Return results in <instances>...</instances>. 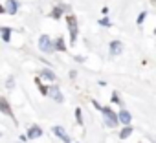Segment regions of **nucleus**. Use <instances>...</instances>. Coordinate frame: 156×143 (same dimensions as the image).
I'll return each instance as SVG.
<instances>
[{"label": "nucleus", "mask_w": 156, "mask_h": 143, "mask_svg": "<svg viewBox=\"0 0 156 143\" xmlns=\"http://www.w3.org/2000/svg\"><path fill=\"white\" fill-rule=\"evenodd\" d=\"M66 24H68V31H70V40L75 42L77 33H79V28H77V19L73 15H68L66 17Z\"/></svg>", "instance_id": "1"}, {"label": "nucleus", "mask_w": 156, "mask_h": 143, "mask_svg": "<svg viewBox=\"0 0 156 143\" xmlns=\"http://www.w3.org/2000/svg\"><path fill=\"white\" fill-rule=\"evenodd\" d=\"M99 110L103 112L105 123H107L108 127H116V125H118V116L112 112V108H108V106H99Z\"/></svg>", "instance_id": "2"}, {"label": "nucleus", "mask_w": 156, "mask_h": 143, "mask_svg": "<svg viewBox=\"0 0 156 143\" xmlns=\"http://www.w3.org/2000/svg\"><path fill=\"white\" fill-rule=\"evenodd\" d=\"M39 50H41L42 53H50V51L53 50V42L50 40L48 35H41V39H39Z\"/></svg>", "instance_id": "3"}, {"label": "nucleus", "mask_w": 156, "mask_h": 143, "mask_svg": "<svg viewBox=\"0 0 156 143\" xmlns=\"http://www.w3.org/2000/svg\"><path fill=\"white\" fill-rule=\"evenodd\" d=\"M0 112L9 116V117H13V110H11V106H9V103H8L6 97H0Z\"/></svg>", "instance_id": "4"}, {"label": "nucleus", "mask_w": 156, "mask_h": 143, "mask_svg": "<svg viewBox=\"0 0 156 143\" xmlns=\"http://www.w3.org/2000/svg\"><path fill=\"white\" fill-rule=\"evenodd\" d=\"M51 130H53V134H55V136H59L64 143H70V136L64 132V128H62V127H53Z\"/></svg>", "instance_id": "5"}, {"label": "nucleus", "mask_w": 156, "mask_h": 143, "mask_svg": "<svg viewBox=\"0 0 156 143\" xmlns=\"http://www.w3.org/2000/svg\"><path fill=\"white\" fill-rule=\"evenodd\" d=\"M121 51H123V42H119V40L110 42V53L112 55H119Z\"/></svg>", "instance_id": "6"}, {"label": "nucleus", "mask_w": 156, "mask_h": 143, "mask_svg": "<svg viewBox=\"0 0 156 143\" xmlns=\"http://www.w3.org/2000/svg\"><path fill=\"white\" fill-rule=\"evenodd\" d=\"M17 9H19L17 0H8V2H6V9H4V11H8L9 15H15V13H17Z\"/></svg>", "instance_id": "7"}, {"label": "nucleus", "mask_w": 156, "mask_h": 143, "mask_svg": "<svg viewBox=\"0 0 156 143\" xmlns=\"http://www.w3.org/2000/svg\"><path fill=\"white\" fill-rule=\"evenodd\" d=\"M39 136H42V128L37 127V125H33V127L28 130V138H30V139H35V138H39Z\"/></svg>", "instance_id": "8"}, {"label": "nucleus", "mask_w": 156, "mask_h": 143, "mask_svg": "<svg viewBox=\"0 0 156 143\" xmlns=\"http://www.w3.org/2000/svg\"><path fill=\"white\" fill-rule=\"evenodd\" d=\"M48 94H50V96H51V97H53V99H55L57 103H61V101H62V96H61V90H59L57 86H51V88L48 90Z\"/></svg>", "instance_id": "9"}, {"label": "nucleus", "mask_w": 156, "mask_h": 143, "mask_svg": "<svg viewBox=\"0 0 156 143\" xmlns=\"http://www.w3.org/2000/svg\"><path fill=\"white\" fill-rule=\"evenodd\" d=\"M119 121H121L123 125H127V127H129V123H130V114H129L127 110H121V112H119V116H118V123H119Z\"/></svg>", "instance_id": "10"}, {"label": "nucleus", "mask_w": 156, "mask_h": 143, "mask_svg": "<svg viewBox=\"0 0 156 143\" xmlns=\"http://www.w3.org/2000/svg\"><path fill=\"white\" fill-rule=\"evenodd\" d=\"M41 75H42L44 79H48V81H53V79H55V74H53L51 70H42V72H41Z\"/></svg>", "instance_id": "11"}, {"label": "nucleus", "mask_w": 156, "mask_h": 143, "mask_svg": "<svg viewBox=\"0 0 156 143\" xmlns=\"http://www.w3.org/2000/svg\"><path fill=\"white\" fill-rule=\"evenodd\" d=\"M55 50H59V51H64V50H66V46H64V40H62V39H57V40H55Z\"/></svg>", "instance_id": "12"}, {"label": "nucleus", "mask_w": 156, "mask_h": 143, "mask_svg": "<svg viewBox=\"0 0 156 143\" xmlns=\"http://www.w3.org/2000/svg\"><path fill=\"white\" fill-rule=\"evenodd\" d=\"M130 134H132V128H130V127H125V128L121 130V134H119V138H123V139H127V138H129Z\"/></svg>", "instance_id": "13"}, {"label": "nucleus", "mask_w": 156, "mask_h": 143, "mask_svg": "<svg viewBox=\"0 0 156 143\" xmlns=\"http://www.w3.org/2000/svg\"><path fill=\"white\" fill-rule=\"evenodd\" d=\"M62 9H64L62 6H57V8L51 11V17H53V19H59V17H61V13H62Z\"/></svg>", "instance_id": "14"}, {"label": "nucleus", "mask_w": 156, "mask_h": 143, "mask_svg": "<svg viewBox=\"0 0 156 143\" xmlns=\"http://www.w3.org/2000/svg\"><path fill=\"white\" fill-rule=\"evenodd\" d=\"M35 83H37V86L41 88V94H42V96H48V88H46V86H42V83H41V79H39V77L35 79Z\"/></svg>", "instance_id": "15"}, {"label": "nucleus", "mask_w": 156, "mask_h": 143, "mask_svg": "<svg viewBox=\"0 0 156 143\" xmlns=\"http://www.w3.org/2000/svg\"><path fill=\"white\" fill-rule=\"evenodd\" d=\"M2 33H4V35H2V39H4V40H9V39H11V30L2 28Z\"/></svg>", "instance_id": "16"}, {"label": "nucleus", "mask_w": 156, "mask_h": 143, "mask_svg": "<svg viewBox=\"0 0 156 143\" xmlns=\"http://www.w3.org/2000/svg\"><path fill=\"white\" fill-rule=\"evenodd\" d=\"M75 119H77V123H83V114H81V108H77V110H75Z\"/></svg>", "instance_id": "17"}, {"label": "nucleus", "mask_w": 156, "mask_h": 143, "mask_svg": "<svg viewBox=\"0 0 156 143\" xmlns=\"http://www.w3.org/2000/svg\"><path fill=\"white\" fill-rule=\"evenodd\" d=\"M145 17H147V13H145V11H143V13H140V15H138V24H141V22L145 20Z\"/></svg>", "instance_id": "18"}, {"label": "nucleus", "mask_w": 156, "mask_h": 143, "mask_svg": "<svg viewBox=\"0 0 156 143\" xmlns=\"http://www.w3.org/2000/svg\"><path fill=\"white\" fill-rule=\"evenodd\" d=\"M6 85H8V88H13V86H15V79H13V77H9Z\"/></svg>", "instance_id": "19"}, {"label": "nucleus", "mask_w": 156, "mask_h": 143, "mask_svg": "<svg viewBox=\"0 0 156 143\" xmlns=\"http://www.w3.org/2000/svg\"><path fill=\"white\" fill-rule=\"evenodd\" d=\"M101 24H103V26H110V20H107V19H103V20H101Z\"/></svg>", "instance_id": "20"}, {"label": "nucleus", "mask_w": 156, "mask_h": 143, "mask_svg": "<svg viewBox=\"0 0 156 143\" xmlns=\"http://www.w3.org/2000/svg\"><path fill=\"white\" fill-rule=\"evenodd\" d=\"M0 13H4V8H2V6H0Z\"/></svg>", "instance_id": "21"}]
</instances>
